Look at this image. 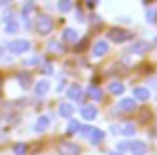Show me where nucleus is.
<instances>
[{"label":"nucleus","instance_id":"f257e3e1","mask_svg":"<svg viewBox=\"0 0 157 155\" xmlns=\"http://www.w3.org/2000/svg\"><path fill=\"white\" fill-rule=\"evenodd\" d=\"M129 38H131L129 30H123V28H111L109 30V41L111 42H123V41H129Z\"/></svg>","mask_w":157,"mask_h":155},{"label":"nucleus","instance_id":"f03ea898","mask_svg":"<svg viewBox=\"0 0 157 155\" xmlns=\"http://www.w3.org/2000/svg\"><path fill=\"white\" fill-rule=\"evenodd\" d=\"M56 149H59V155H78L81 153L78 145H75V143H71V141H60Z\"/></svg>","mask_w":157,"mask_h":155},{"label":"nucleus","instance_id":"7ed1b4c3","mask_svg":"<svg viewBox=\"0 0 157 155\" xmlns=\"http://www.w3.org/2000/svg\"><path fill=\"white\" fill-rule=\"evenodd\" d=\"M36 30L40 32V34H48V32L52 30V18H48V16H38L36 18Z\"/></svg>","mask_w":157,"mask_h":155},{"label":"nucleus","instance_id":"20e7f679","mask_svg":"<svg viewBox=\"0 0 157 155\" xmlns=\"http://www.w3.org/2000/svg\"><path fill=\"white\" fill-rule=\"evenodd\" d=\"M28 46H30L28 41H12V42H8V50L12 52V55H20V52L28 50Z\"/></svg>","mask_w":157,"mask_h":155},{"label":"nucleus","instance_id":"39448f33","mask_svg":"<svg viewBox=\"0 0 157 155\" xmlns=\"http://www.w3.org/2000/svg\"><path fill=\"white\" fill-rule=\"evenodd\" d=\"M129 149L133 151V155H145V151H147V145H145L143 141H133L129 145Z\"/></svg>","mask_w":157,"mask_h":155},{"label":"nucleus","instance_id":"423d86ee","mask_svg":"<svg viewBox=\"0 0 157 155\" xmlns=\"http://www.w3.org/2000/svg\"><path fill=\"white\" fill-rule=\"evenodd\" d=\"M117 107H119L121 113H131V111L135 109V101H133V99H123Z\"/></svg>","mask_w":157,"mask_h":155},{"label":"nucleus","instance_id":"0eeeda50","mask_svg":"<svg viewBox=\"0 0 157 155\" xmlns=\"http://www.w3.org/2000/svg\"><path fill=\"white\" fill-rule=\"evenodd\" d=\"M67 95H69V99L78 101L81 97H83V91H81V87H78V85H71L69 91H67Z\"/></svg>","mask_w":157,"mask_h":155},{"label":"nucleus","instance_id":"6e6552de","mask_svg":"<svg viewBox=\"0 0 157 155\" xmlns=\"http://www.w3.org/2000/svg\"><path fill=\"white\" fill-rule=\"evenodd\" d=\"M89 137H91V143H93V145H99V143L103 141V137H105V133H103L101 129H91Z\"/></svg>","mask_w":157,"mask_h":155},{"label":"nucleus","instance_id":"1a4fd4ad","mask_svg":"<svg viewBox=\"0 0 157 155\" xmlns=\"http://www.w3.org/2000/svg\"><path fill=\"white\" fill-rule=\"evenodd\" d=\"M133 95H135V99H139V101H147L149 97H151V93H149L145 87H137L133 91Z\"/></svg>","mask_w":157,"mask_h":155},{"label":"nucleus","instance_id":"9d476101","mask_svg":"<svg viewBox=\"0 0 157 155\" xmlns=\"http://www.w3.org/2000/svg\"><path fill=\"white\" fill-rule=\"evenodd\" d=\"M63 41L69 42V45L77 42V30H73V28H67V30L63 32Z\"/></svg>","mask_w":157,"mask_h":155},{"label":"nucleus","instance_id":"9b49d317","mask_svg":"<svg viewBox=\"0 0 157 155\" xmlns=\"http://www.w3.org/2000/svg\"><path fill=\"white\" fill-rule=\"evenodd\" d=\"M151 48V45L149 42H135L133 46H131V52H137V55H141V52H145V50Z\"/></svg>","mask_w":157,"mask_h":155},{"label":"nucleus","instance_id":"f8f14e48","mask_svg":"<svg viewBox=\"0 0 157 155\" xmlns=\"http://www.w3.org/2000/svg\"><path fill=\"white\" fill-rule=\"evenodd\" d=\"M107 48H109V46H107V42L101 41V42H97V45H95V48H93V55H95V56H103V55L107 52Z\"/></svg>","mask_w":157,"mask_h":155},{"label":"nucleus","instance_id":"ddd939ff","mask_svg":"<svg viewBox=\"0 0 157 155\" xmlns=\"http://www.w3.org/2000/svg\"><path fill=\"white\" fill-rule=\"evenodd\" d=\"M48 89H51L48 81H38L36 87H34V93H36V95H44V93H48Z\"/></svg>","mask_w":157,"mask_h":155},{"label":"nucleus","instance_id":"4468645a","mask_svg":"<svg viewBox=\"0 0 157 155\" xmlns=\"http://www.w3.org/2000/svg\"><path fill=\"white\" fill-rule=\"evenodd\" d=\"M48 123H51V119H48V117H40V119L36 121V125H34V131H36V133L44 131V129L48 127Z\"/></svg>","mask_w":157,"mask_h":155},{"label":"nucleus","instance_id":"2eb2a0df","mask_svg":"<svg viewBox=\"0 0 157 155\" xmlns=\"http://www.w3.org/2000/svg\"><path fill=\"white\" fill-rule=\"evenodd\" d=\"M81 113H83L85 119H95V115H97V109H95V107H91V105H87V107H83V111H81Z\"/></svg>","mask_w":157,"mask_h":155},{"label":"nucleus","instance_id":"dca6fc26","mask_svg":"<svg viewBox=\"0 0 157 155\" xmlns=\"http://www.w3.org/2000/svg\"><path fill=\"white\" fill-rule=\"evenodd\" d=\"M109 91L113 93V95H121V93L125 91V87H123V83H111V85H109Z\"/></svg>","mask_w":157,"mask_h":155},{"label":"nucleus","instance_id":"f3484780","mask_svg":"<svg viewBox=\"0 0 157 155\" xmlns=\"http://www.w3.org/2000/svg\"><path fill=\"white\" fill-rule=\"evenodd\" d=\"M59 113L63 115V117H71V115H73V107H71L69 103H63V105L59 107Z\"/></svg>","mask_w":157,"mask_h":155},{"label":"nucleus","instance_id":"a211bd4d","mask_svg":"<svg viewBox=\"0 0 157 155\" xmlns=\"http://www.w3.org/2000/svg\"><path fill=\"white\" fill-rule=\"evenodd\" d=\"M73 8V2L71 0H59V10L60 12H69Z\"/></svg>","mask_w":157,"mask_h":155},{"label":"nucleus","instance_id":"6ab92c4d","mask_svg":"<svg viewBox=\"0 0 157 155\" xmlns=\"http://www.w3.org/2000/svg\"><path fill=\"white\" fill-rule=\"evenodd\" d=\"M18 81H20V85H22L24 89L30 87V75H28V73H20L18 75Z\"/></svg>","mask_w":157,"mask_h":155},{"label":"nucleus","instance_id":"aec40b11","mask_svg":"<svg viewBox=\"0 0 157 155\" xmlns=\"http://www.w3.org/2000/svg\"><path fill=\"white\" fill-rule=\"evenodd\" d=\"M121 133H123V135H133L135 133V125L133 123H125L123 127H121Z\"/></svg>","mask_w":157,"mask_h":155},{"label":"nucleus","instance_id":"412c9836","mask_svg":"<svg viewBox=\"0 0 157 155\" xmlns=\"http://www.w3.org/2000/svg\"><path fill=\"white\" fill-rule=\"evenodd\" d=\"M78 129H81V123H78L77 119H71V123H69V129H67V131H69V133H77Z\"/></svg>","mask_w":157,"mask_h":155},{"label":"nucleus","instance_id":"4be33fe9","mask_svg":"<svg viewBox=\"0 0 157 155\" xmlns=\"http://www.w3.org/2000/svg\"><path fill=\"white\" fill-rule=\"evenodd\" d=\"M18 30V22L16 20H8V24H6V32H16Z\"/></svg>","mask_w":157,"mask_h":155},{"label":"nucleus","instance_id":"5701e85b","mask_svg":"<svg viewBox=\"0 0 157 155\" xmlns=\"http://www.w3.org/2000/svg\"><path fill=\"white\" fill-rule=\"evenodd\" d=\"M89 95H91L93 99H97V101H99V99H101V97H103V93L99 91L97 87H91V89H89Z\"/></svg>","mask_w":157,"mask_h":155},{"label":"nucleus","instance_id":"b1692460","mask_svg":"<svg viewBox=\"0 0 157 155\" xmlns=\"http://www.w3.org/2000/svg\"><path fill=\"white\" fill-rule=\"evenodd\" d=\"M14 153H16V155H24V153H26V145H22V143L14 145Z\"/></svg>","mask_w":157,"mask_h":155},{"label":"nucleus","instance_id":"393cba45","mask_svg":"<svg viewBox=\"0 0 157 155\" xmlns=\"http://www.w3.org/2000/svg\"><path fill=\"white\" fill-rule=\"evenodd\" d=\"M87 42H89V38H85V41H81V42H78L77 46H75V50H77V52H81V50H85V48H87Z\"/></svg>","mask_w":157,"mask_h":155},{"label":"nucleus","instance_id":"a878e982","mask_svg":"<svg viewBox=\"0 0 157 155\" xmlns=\"http://www.w3.org/2000/svg\"><path fill=\"white\" fill-rule=\"evenodd\" d=\"M117 149H119V153H123V151L129 149V143H127V141H119V143H117Z\"/></svg>","mask_w":157,"mask_h":155},{"label":"nucleus","instance_id":"bb28decb","mask_svg":"<svg viewBox=\"0 0 157 155\" xmlns=\"http://www.w3.org/2000/svg\"><path fill=\"white\" fill-rule=\"evenodd\" d=\"M48 48H51L52 52H60V50H63V46H60V45H56V41H52V42H51V46H48Z\"/></svg>","mask_w":157,"mask_h":155},{"label":"nucleus","instance_id":"cd10ccee","mask_svg":"<svg viewBox=\"0 0 157 155\" xmlns=\"http://www.w3.org/2000/svg\"><path fill=\"white\" fill-rule=\"evenodd\" d=\"M40 60L36 59V56H33V59H28V60H24V64H28V67H34V64H38Z\"/></svg>","mask_w":157,"mask_h":155},{"label":"nucleus","instance_id":"c85d7f7f","mask_svg":"<svg viewBox=\"0 0 157 155\" xmlns=\"http://www.w3.org/2000/svg\"><path fill=\"white\" fill-rule=\"evenodd\" d=\"M155 16H157L155 10H147V20H149V22H151V20H155Z\"/></svg>","mask_w":157,"mask_h":155},{"label":"nucleus","instance_id":"c756f323","mask_svg":"<svg viewBox=\"0 0 157 155\" xmlns=\"http://www.w3.org/2000/svg\"><path fill=\"white\" fill-rule=\"evenodd\" d=\"M78 131H81V135L89 137V133H91V127H81V129H78Z\"/></svg>","mask_w":157,"mask_h":155},{"label":"nucleus","instance_id":"7c9ffc66","mask_svg":"<svg viewBox=\"0 0 157 155\" xmlns=\"http://www.w3.org/2000/svg\"><path fill=\"white\" fill-rule=\"evenodd\" d=\"M2 85H4V79H2V75H0V93H2Z\"/></svg>","mask_w":157,"mask_h":155},{"label":"nucleus","instance_id":"2f4dec72","mask_svg":"<svg viewBox=\"0 0 157 155\" xmlns=\"http://www.w3.org/2000/svg\"><path fill=\"white\" fill-rule=\"evenodd\" d=\"M109 155H121V153H117V151H111V153H109Z\"/></svg>","mask_w":157,"mask_h":155},{"label":"nucleus","instance_id":"473e14b6","mask_svg":"<svg viewBox=\"0 0 157 155\" xmlns=\"http://www.w3.org/2000/svg\"><path fill=\"white\" fill-rule=\"evenodd\" d=\"M2 55H4V48H0V56H2Z\"/></svg>","mask_w":157,"mask_h":155}]
</instances>
